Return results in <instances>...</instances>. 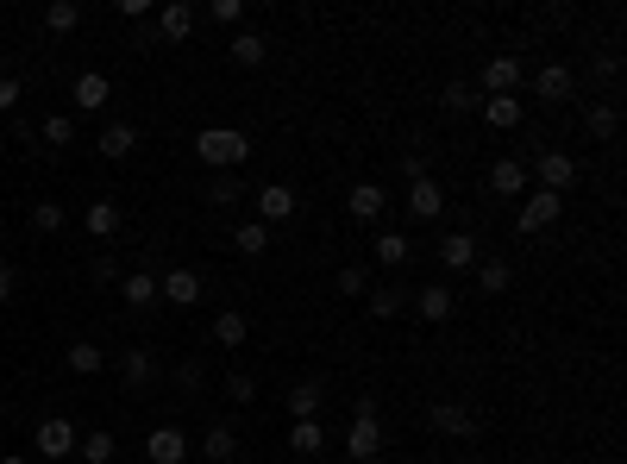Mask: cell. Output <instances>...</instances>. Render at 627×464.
<instances>
[{
	"mask_svg": "<svg viewBox=\"0 0 627 464\" xmlns=\"http://www.w3.org/2000/svg\"><path fill=\"white\" fill-rule=\"evenodd\" d=\"M151 370H157L151 352H138V345H132V352H120V377H126L132 389H145V383H151Z\"/></svg>",
	"mask_w": 627,
	"mask_h": 464,
	"instance_id": "cell-35",
	"label": "cell"
},
{
	"mask_svg": "<svg viewBox=\"0 0 627 464\" xmlns=\"http://www.w3.org/2000/svg\"><path fill=\"white\" fill-rule=\"evenodd\" d=\"M113 452H120V446H113V433H107V427H95V433H82V439H76V458H88V464H113Z\"/></svg>",
	"mask_w": 627,
	"mask_h": 464,
	"instance_id": "cell-29",
	"label": "cell"
},
{
	"mask_svg": "<svg viewBox=\"0 0 627 464\" xmlns=\"http://www.w3.org/2000/svg\"><path fill=\"white\" fill-rule=\"evenodd\" d=\"M584 132H590V138H615V132H621V113H615L609 101L590 107V113H584Z\"/></svg>",
	"mask_w": 627,
	"mask_h": 464,
	"instance_id": "cell-38",
	"label": "cell"
},
{
	"mask_svg": "<svg viewBox=\"0 0 627 464\" xmlns=\"http://www.w3.org/2000/svg\"><path fill=\"white\" fill-rule=\"evenodd\" d=\"M508 283H515V270H508L502 258H477V289L483 295H502Z\"/></svg>",
	"mask_w": 627,
	"mask_h": 464,
	"instance_id": "cell-31",
	"label": "cell"
},
{
	"mask_svg": "<svg viewBox=\"0 0 627 464\" xmlns=\"http://www.w3.org/2000/svg\"><path fill=\"white\" fill-rule=\"evenodd\" d=\"M477 82H483V101H490V95H515V82H521V57H490Z\"/></svg>",
	"mask_w": 627,
	"mask_h": 464,
	"instance_id": "cell-9",
	"label": "cell"
},
{
	"mask_svg": "<svg viewBox=\"0 0 627 464\" xmlns=\"http://www.w3.org/2000/svg\"><path fill=\"white\" fill-rule=\"evenodd\" d=\"M13 289H19V270H13V264H0V308L13 301Z\"/></svg>",
	"mask_w": 627,
	"mask_h": 464,
	"instance_id": "cell-46",
	"label": "cell"
},
{
	"mask_svg": "<svg viewBox=\"0 0 627 464\" xmlns=\"http://www.w3.org/2000/svg\"><path fill=\"white\" fill-rule=\"evenodd\" d=\"M527 176H540V189H546V195H565L571 182H577V157H571V151H540Z\"/></svg>",
	"mask_w": 627,
	"mask_h": 464,
	"instance_id": "cell-3",
	"label": "cell"
},
{
	"mask_svg": "<svg viewBox=\"0 0 627 464\" xmlns=\"http://www.w3.org/2000/svg\"><path fill=\"white\" fill-rule=\"evenodd\" d=\"M207 19H220V26H245V0H214Z\"/></svg>",
	"mask_w": 627,
	"mask_h": 464,
	"instance_id": "cell-41",
	"label": "cell"
},
{
	"mask_svg": "<svg viewBox=\"0 0 627 464\" xmlns=\"http://www.w3.org/2000/svg\"><path fill=\"white\" fill-rule=\"evenodd\" d=\"M402 176H408V182H421V176H433V170H427V151H408V157H402Z\"/></svg>",
	"mask_w": 627,
	"mask_h": 464,
	"instance_id": "cell-45",
	"label": "cell"
},
{
	"mask_svg": "<svg viewBox=\"0 0 627 464\" xmlns=\"http://www.w3.org/2000/svg\"><path fill=\"white\" fill-rule=\"evenodd\" d=\"M408 214H414V220H439V214H446V189H439L433 176L408 182Z\"/></svg>",
	"mask_w": 627,
	"mask_h": 464,
	"instance_id": "cell-10",
	"label": "cell"
},
{
	"mask_svg": "<svg viewBox=\"0 0 627 464\" xmlns=\"http://www.w3.org/2000/svg\"><path fill=\"white\" fill-rule=\"evenodd\" d=\"M477 107H483V120H490L496 132H515V126L527 120V107H521L515 95H490V101H477Z\"/></svg>",
	"mask_w": 627,
	"mask_h": 464,
	"instance_id": "cell-20",
	"label": "cell"
},
{
	"mask_svg": "<svg viewBox=\"0 0 627 464\" xmlns=\"http://www.w3.org/2000/svg\"><path fill=\"white\" fill-rule=\"evenodd\" d=\"M232 245H239V258H264V251H270V226L264 220H239Z\"/></svg>",
	"mask_w": 627,
	"mask_h": 464,
	"instance_id": "cell-26",
	"label": "cell"
},
{
	"mask_svg": "<svg viewBox=\"0 0 627 464\" xmlns=\"http://www.w3.org/2000/svg\"><path fill=\"white\" fill-rule=\"evenodd\" d=\"M320 402H327V389H320L314 377L289 389V414H295V421H314V414H320Z\"/></svg>",
	"mask_w": 627,
	"mask_h": 464,
	"instance_id": "cell-27",
	"label": "cell"
},
{
	"mask_svg": "<svg viewBox=\"0 0 627 464\" xmlns=\"http://www.w3.org/2000/svg\"><path fill=\"white\" fill-rule=\"evenodd\" d=\"M195 157H201V164L207 170H232V176H239L245 170V157H251V138L239 132V126H207V132H195Z\"/></svg>",
	"mask_w": 627,
	"mask_h": 464,
	"instance_id": "cell-1",
	"label": "cell"
},
{
	"mask_svg": "<svg viewBox=\"0 0 627 464\" xmlns=\"http://www.w3.org/2000/svg\"><path fill=\"white\" fill-rule=\"evenodd\" d=\"M201 458L207 464H232V458H239V433H232L226 421H214V427H207V439H201Z\"/></svg>",
	"mask_w": 627,
	"mask_h": 464,
	"instance_id": "cell-21",
	"label": "cell"
},
{
	"mask_svg": "<svg viewBox=\"0 0 627 464\" xmlns=\"http://www.w3.org/2000/svg\"><path fill=\"white\" fill-rule=\"evenodd\" d=\"M439 107H446V113H471V107H477V95H471L464 82H452L446 95H439Z\"/></svg>",
	"mask_w": 627,
	"mask_h": 464,
	"instance_id": "cell-40",
	"label": "cell"
},
{
	"mask_svg": "<svg viewBox=\"0 0 627 464\" xmlns=\"http://www.w3.org/2000/svg\"><path fill=\"white\" fill-rule=\"evenodd\" d=\"M201 195L214 201V207H232V201H245V182L232 176V170H220V176H207V182H201Z\"/></svg>",
	"mask_w": 627,
	"mask_h": 464,
	"instance_id": "cell-28",
	"label": "cell"
},
{
	"mask_svg": "<svg viewBox=\"0 0 627 464\" xmlns=\"http://www.w3.org/2000/svg\"><path fill=\"white\" fill-rule=\"evenodd\" d=\"M0 464H32V458H26V452H7V458H0Z\"/></svg>",
	"mask_w": 627,
	"mask_h": 464,
	"instance_id": "cell-47",
	"label": "cell"
},
{
	"mask_svg": "<svg viewBox=\"0 0 627 464\" xmlns=\"http://www.w3.org/2000/svg\"><path fill=\"white\" fill-rule=\"evenodd\" d=\"M120 295L132 301V308H151V301H157V276H151V270H132V276H120Z\"/></svg>",
	"mask_w": 627,
	"mask_h": 464,
	"instance_id": "cell-30",
	"label": "cell"
},
{
	"mask_svg": "<svg viewBox=\"0 0 627 464\" xmlns=\"http://www.w3.org/2000/svg\"><path fill=\"white\" fill-rule=\"evenodd\" d=\"M44 145L69 151V145H76V120H69V113H51V120H44Z\"/></svg>",
	"mask_w": 627,
	"mask_h": 464,
	"instance_id": "cell-39",
	"label": "cell"
},
{
	"mask_svg": "<svg viewBox=\"0 0 627 464\" xmlns=\"http://www.w3.org/2000/svg\"><path fill=\"white\" fill-rule=\"evenodd\" d=\"M427 421H433V433H452V439H471L477 433V414L464 408V402H433Z\"/></svg>",
	"mask_w": 627,
	"mask_h": 464,
	"instance_id": "cell-8",
	"label": "cell"
},
{
	"mask_svg": "<svg viewBox=\"0 0 627 464\" xmlns=\"http://www.w3.org/2000/svg\"><path fill=\"white\" fill-rule=\"evenodd\" d=\"M370 258H377L383 270H402L414 258V245H408V232H377V245H370Z\"/></svg>",
	"mask_w": 627,
	"mask_h": 464,
	"instance_id": "cell-23",
	"label": "cell"
},
{
	"mask_svg": "<svg viewBox=\"0 0 627 464\" xmlns=\"http://www.w3.org/2000/svg\"><path fill=\"white\" fill-rule=\"evenodd\" d=\"M107 95H113V82L101 76V69H82L76 88H69V101H76L82 113H101V107H107Z\"/></svg>",
	"mask_w": 627,
	"mask_h": 464,
	"instance_id": "cell-11",
	"label": "cell"
},
{
	"mask_svg": "<svg viewBox=\"0 0 627 464\" xmlns=\"http://www.w3.org/2000/svg\"><path fill=\"white\" fill-rule=\"evenodd\" d=\"M95 151H101V157H113V164H120V157H132V151H138V126H132V120H113V126H101Z\"/></svg>",
	"mask_w": 627,
	"mask_h": 464,
	"instance_id": "cell-14",
	"label": "cell"
},
{
	"mask_svg": "<svg viewBox=\"0 0 627 464\" xmlns=\"http://www.w3.org/2000/svg\"><path fill=\"white\" fill-rule=\"evenodd\" d=\"M76 427H69L63 421V414H51V421H38V439H32V446H38V458H76Z\"/></svg>",
	"mask_w": 627,
	"mask_h": 464,
	"instance_id": "cell-4",
	"label": "cell"
},
{
	"mask_svg": "<svg viewBox=\"0 0 627 464\" xmlns=\"http://www.w3.org/2000/svg\"><path fill=\"white\" fill-rule=\"evenodd\" d=\"M345 207H352V220H383L389 195H383V182H358V189L345 195Z\"/></svg>",
	"mask_w": 627,
	"mask_h": 464,
	"instance_id": "cell-19",
	"label": "cell"
},
{
	"mask_svg": "<svg viewBox=\"0 0 627 464\" xmlns=\"http://www.w3.org/2000/svg\"><path fill=\"white\" fill-rule=\"evenodd\" d=\"M69 370H76V377H101V370H107V352H101V345H69Z\"/></svg>",
	"mask_w": 627,
	"mask_h": 464,
	"instance_id": "cell-32",
	"label": "cell"
},
{
	"mask_svg": "<svg viewBox=\"0 0 627 464\" xmlns=\"http://www.w3.org/2000/svg\"><path fill=\"white\" fill-rule=\"evenodd\" d=\"M320 446H327L320 421H295V427H289V452H301V458H308V452H320Z\"/></svg>",
	"mask_w": 627,
	"mask_h": 464,
	"instance_id": "cell-36",
	"label": "cell"
},
{
	"mask_svg": "<svg viewBox=\"0 0 627 464\" xmlns=\"http://www.w3.org/2000/svg\"><path fill=\"white\" fill-rule=\"evenodd\" d=\"M251 396H258V383H251L245 370H232V377H226V402H239V408H245Z\"/></svg>",
	"mask_w": 627,
	"mask_h": 464,
	"instance_id": "cell-42",
	"label": "cell"
},
{
	"mask_svg": "<svg viewBox=\"0 0 627 464\" xmlns=\"http://www.w3.org/2000/svg\"><path fill=\"white\" fill-rule=\"evenodd\" d=\"M145 458L151 464H189V433H182V427H151Z\"/></svg>",
	"mask_w": 627,
	"mask_h": 464,
	"instance_id": "cell-6",
	"label": "cell"
},
{
	"mask_svg": "<svg viewBox=\"0 0 627 464\" xmlns=\"http://www.w3.org/2000/svg\"><path fill=\"white\" fill-rule=\"evenodd\" d=\"M226 57L239 63V69H258L264 57H270V44L258 38V32H232V44H226Z\"/></svg>",
	"mask_w": 627,
	"mask_h": 464,
	"instance_id": "cell-25",
	"label": "cell"
},
{
	"mask_svg": "<svg viewBox=\"0 0 627 464\" xmlns=\"http://www.w3.org/2000/svg\"><path fill=\"white\" fill-rule=\"evenodd\" d=\"M370 301H364V308H370V320H396V314H408V289L402 283H377V289H364Z\"/></svg>",
	"mask_w": 627,
	"mask_h": 464,
	"instance_id": "cell-17",
	"label": "cell"
},
{
	"mask_svg": "<svg viewBox=\"0 0 627 464\" xmlns=\"http://www.w3.org/2000/svg\"><path fill=\"white\" fill-rule=\"evenodd\" d=\"M157 32H164L170 44L195 38V7H189V0H170V7H157Z\"/></svg>",
	"mask_w": 627,
	"mask_h": 464,
	"instance_id": "cell-16",
	"label": "cell"
},
{
	"mask_svg": "<svg viewBox=\"0 0 627 464\" xmlns=\"http://www.w3.org/2000/svg\"><path fill=\"white\" fill-rule=\"evenodd\" d=\"M490 195H527V164H521V157L490 164Z\"/></svg>",
	"mask_w": 627,
	"mask_h": 464,
	"instance_id": "cell-22",
	"label": "cell"
},
{
	"mask_svg": "<svg viewBox=\"0 0 627 464\" xmlns=\"http://www.w3.org/2000/svg\"><path fill=\"white\" fill-rule=\"evenodd\" d=\"M389 446V433H383V414H352V433H345V452H352L358 464H377Z\"/></svg>",
	"mask_w": 627,
	"mask_h": 464,
	"instance_id": "cell-2",
	"label": "cell"
},
{
	"mask_svg": "<svg viewBox=\"0 0 627 464\" xmlns=\"http://www.w3.org/2000/svg\"><path fill=\"white\" fill-rule=\"evenodd\" d=\"M364 289H370V276H364L358 264H345V270H339V295H364Z\"/></svg>",
	"mask_w": 627,
	"mask_h": 464,
	"instance_id": "cell-43",
	"label": "cell"
},
{
	"mask_svg": "<svg viewBox=\"0 0 627 464\" xmlns=\"http://www.w3.org/2000/svg\"><path fill=\"white\" fill-rule=\"evenodd\" d=\"M245 333H251V320H245L239 308H220V314H214V345L239 352V345H245Z\"/></svg>",
	"mask_w": 627,
	"mask_h": 464,
	"instance_id": "cell-24",
	"label": "cell"
},
{
	"mask_svg": "<svg viewBox=\"0 0 627 464\" xmlns=\"http://www.w3.org/2000/svg\"><path fill=\"white\" fill-rule=\"evenodd\" d=\"M13 107H19V76L0 69V113H13Z\"/></svg>",
	"mask_w": 627,
	"mask_h": 464,
	"instance_id": "cell-44",
	"label": "cell"
},
{
	"mask_svg": "<svg viewBox=\"0 0 627 464\" xmlns=\"http://www.w3.org/2000/svg\"><path fill=\"white\" fill-rule=\"evenodd\" d=\"M408 308H414V314H421V320H433V327H439V320H452V308H458V295H452L446 283H427V289H414V295H408Z\"/></svg>",
	"mask_w": 627,
	"mask_h": 464,
	"instance_id": "cell-7",
	"label": "cell"
},
{
	"mask_svg": "<svg viewBox=\"0 0 627 464\" xmlns=\"http://www.w3.org/2000/svg\"><path fill=\"white\" fill-rule=\"evenodd\" d=\"M565 214V195H546V189H533L527 201H521V214H515V226L521 232H546L552 220Z\"/></svg>",
	"mask_w": 627,
	"mask_h": 464,
	"instance_id": "cell-5",
	"label": "cell"
},
{
	"mask_svg": "<svg viewBox=\"0 0 627 464\" xmlns=\"http://www.w3.org/2000/svg\"><path fill=\"white\" fill-rule=\"evenodd\" d=\"M251 201H258V220H264V226H276V220L295 214V189H289V182H270V189H258Z\"/></svg>",
	"mask_w": 627,
	"mask_h": 464,
	"instance_id": "cell-13",
	"label": "cell"
},
{
	"mask_svg": "<svg viewBox=\"0 0 627 464\" xmlns=\"http://www.w3.org/2000/svg\"><path fill=\"white\" fill-rule=\"evenodd\" d=\"M477 239H471V232H446V239H439V264H446V270H477Z\"/></svg>",
	"mask_w": 627,
	"mask_h": 464,
	"instance_id": "cell-15",
	"label": "cell"
},
{
	"mask_svg": "<svg viewBox=\"0 0 627 464\" xmlns=\"http://www.w3.org/2000/svg\"><path fill=\"white\" fill-rule=\"evenodd\" d=\"M533 95L540 101H571V69L565 63H540L533 69Z\"/></svg>",
	"mask_w": 627,
	"mask_h": 464,
	"instance_id": "cell-18",
	"label": "cell"
},
{
	"mask_svg": "<svg viewBox=\"0 0 627 464\" xmlns=\"http://www.w3.org/2000/svg\"><path fill=\"white\" fill-rule=\"evenodd\" d=\"M63 201H32V232H44V239H51V232H63Z\"/></svg>",
	"mask_w": 627,
	"mask_h": 464,
	"instance_id": "cell-37",
	"label": "cell"
},
{
	"mask_svg": "<svg viewBox=\"0 0 627 464\" xmlns=\"http://www.w3.org/2000/svg\"><path fill=\"white\" fill-rule=\"evenodd\" d=\"M120 207H113V201H88V232H95V239H113V232H120Z\"/></svg>",
	"mask_w": 627,
	"mask_h": 464,
	"instance_id": "cell-33",
	"label": "cell"
},
{
	"mask_svg": "<svg viewBox=\"0 0 627 464\" xmlns=\"http://www.w3.org/2000/svg\"><path fill=\"white\" fill-rule=\"evenodd\" d=\"M157 295L176 301V308H195V301H201V276L195 270H164V276H157Z\"/></svg>",
	"mask_w": 627,
	"mask_h": 464,
	"instance_id": "cell-12",
	"label": "cell"
},
{
	"mask_svg": "<svg viewBox=\"0 0 627 464\" xmlns=\"http://www.w3.org/2000/svg\"><path fill=\"white\" fill-rule=\"evenodd\" d=\"M44 26H51L57 38L76 32V26H82V7H76V0H51V7H44Z\"/></svg>",
	"mask_w": 627,
	"mask_h": 464,
	"instance_id": "cell-34",
	"label": "cell"
}]
</instances>
